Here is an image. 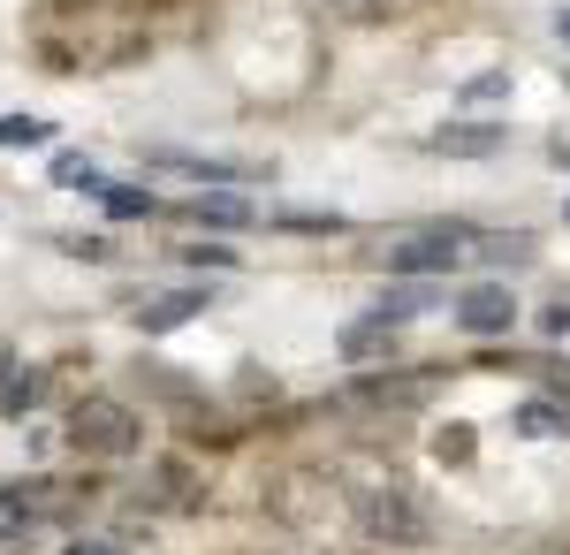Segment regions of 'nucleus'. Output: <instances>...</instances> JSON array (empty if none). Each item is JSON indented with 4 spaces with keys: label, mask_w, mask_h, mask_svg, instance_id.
Listing matches in <instances>:
<instances>
[{
    "label": "nucleus",
    "mask_w": 570,
    "mask_h": 555,
    "mask_svg": "<svg viewBox=\"0 0 570 555\" xmlns=\"http://www.w3.org/2000/svg\"><path fill=\"white\" fill-rule=\"evenodd\" d=\"M434 304H441V282H426V274H395V290L373 304V312H381L389 328H403V320H419V312H434Z\"/></svg>",
    "instance_id": "5"
},
{
    "label": "nucleus",
    "mask_w": 570,
    "mask_h": 555,
    "mask_svg": "<svg viewBox=\"0 0 570 555\" xmlns=\"http://www.w3.org/2000/svg\"><path fill=\"white\" fill-rule=\"evenodd\" d=\"M456 328H464V335H510V328H518V298H510L502 282H472V290L456 298Z\"/></svg>",
    "instance_id": "4"
},
{
    "label": "nucleus",
    "mask_w": 570,
    "mask_h": 555,
    "mask_svg": "<svg viewBox=\"0 0 570 555\" xmlns=\"http://www.w3.org/2000/svg\"><path fill=\"white\" fill-rule=\"evenodd\" d=\"M145 168L160 175H190V183H252L259 168H244V160H198V153H153Z\"/></svg>",
    "instance_id": "6"
},
{
    "label": "nucleus",
    "mask_w": 570,
    "mask_h": 555,
    "mask_svg": "<svg viewBox=\"0 0 570 555\" xmlns=\"http://www.w3.org/2000/svg\"><path fill=\"white\" fill-rule=\"evenodd\" d=\"M548 335H570V304H548V320H540Z\"/></svg>",
    "instance_id": "18"
},
{
    "label": "nucleus",
    "mask_w": 570,
    "mask_h": 555,
    "mask_svg": "<svg viewBox=\"0 0 570 555\" xmlns=\"http://www.w3.org/2000/svg\"><path fill=\"white\" fill-rule=\"evenodd\" d=\"M53 183H69V191H91V198L107 191V175L91 168V160H77V153H61V160H53Z\"/></svg>",
    "instance_id": "13"
},
{
    "label": "nucleus",
    "mask_w": 570,
    "mask_h": 555,
    "mask_svg": "<svg viewBox=\"0 0 570 555\" xmlns=\"http://www.w3.org/2000/svg\"><path fill=\"white\" fill-rule=\"evenodd\" d=\"M198 312H206V290H168V298H145V304H137V328H145V335H168V328L198 320Z\"/></svg>",
    "instance_id": "7"
},
{
    "label": "nucleus",
    "mask_w": 570,
    "mask_h": 555,
    "mask_svg": "<svg viewBox=\"0 0 570 555\" xmlns=\"http://www.w3.org/2000/svg\"><path fill=\"white\" fill-rule=\"evenodd\" d=\"M389 342H395V328L381 320V312H365V320H351V328H343V358H351V366H365V358H381Z\"/></svg>",
    "instance_id": "10"
},
{
    "label": "nucleus",
    "mask_w": 570,
    "mask_h": 555,
    "mask_svg": "<svg viewBox=\"0 0 570 555\" xmlns=\"http://www.w3.org/2000/svg\"><path fill=\"white\" fill-rule=\"evenodd\" d=\"M563 39H570V16H563Z\"/></svg>",
    "instance_id": "21"
},
{
    "label": "nucleus",
    "mask_w": 570,
    "mask_h": 555,
    "mask_svg": "<svg viewBox=\"0 0 570 555\" xmlns=\"http://www.w3.org/2000/svg\"><path fill=\"white\" fill-rule=\"evenodd\" d=\"M183 214L206 221V228H244V221H259V206H252V198H236V191H198Z\"/></svg>",
    "instance_id": "9"
},
{
    "label": "nucleus",
    "mask_w": 570,
    "mask_h": 555,
    "mask_svg": "<svg viewBox=\"0 0 570 555\" xmlns=\"http://www.w3.org/2000/svg\"><path fill=\"white\" fill-rule=\"evenodd\" d=\"M357 517H365V533H373V541H395V548H419V541L434 533V525H426V510H419L403 487H381V495H365V503H357Z\"/></svg>",
    "instance_id": "2"
},
{
    "label": "nucleus",
    "mask_w": 570,
    "mask_h": 555,
    "mask_svg": "<svg viewBox=\"0 0 570 555\" xmlns=\"http://www.w3.org/2000/svg\"><path fill=\"white\" fill-rule=\"evenodd\" d=\"M99 206H107L115 221H153V214H160V198H153V191H137V183H107V191H99Z\"/></svg>",
    "instance_id": "11"
},
{
    "label": "nucleus",
    "mask_w": 570,
    "mask_h": 555,
    "mask_svg": "<svg viewBox=\"0 0 570 555\" xmlns=\"http://www.w3.org/2000/svg\"><path fill=\"white\" fill-rule=\"evenodd\" d=\"M16 517H23V495H16V487H0V525H16Z\"/></svg>",
    "instance_id": "17"
},
{
    "label": "nucleus",
    "mask_w": 570,
    "mask_h": 555,
    "mask_svg": "<svg viewBox=\"0 0 570 555\" xmlns=\"http://www.w3.org/2000/svg\"><path fill=\"white\" fill-rule=\"evenodd\" d=\"M183 259H190V266H236V252H220V244H190Z\"/></svg>",
    "instance_id": "16"
},
{
    "label": "nucleus",
    "mask_w": 570,
    "mask_h": 555,
    "mask_svg": "<svg viewBox=\"0 0 570 555\" xmlns=\"http://www.w3.org/2000/svg\"><path fill=\"white\" fill-rule=\"evenodd\" d=\"M464 244H472V228H426V236H403L389 252V274H449L456 259H464Z\"/></svg>",
    "instance_id": "3"
},
{
    "label": "nucleus",
    "mask_w": 570,
    "mask_h": 555,
    "mask_svg": "<svg viewBox=\"0 0 570 555\" xmlns=\"http://www.w3.org/2000/svg\"><path fill=\"white\" fill-rule=\"evenodd\" d=\"M46 137H53V129H46L39 115H8V123H0V145H46Z\"/></svg>",
    "instance_id": "14"
},
{
    "label": "nucleus",
    "mask_w": 570,
    "mask_h": 555,
    "mask_svg": "<svg viewBox=\"0 0 570 555\" xmlns=\"http://www.w3.org/2000/svg\"><path fill=\"white\" fill-rule=\"evenodd\" d=\"M556 160H563V168H570V145H556Z\"/></svg>",
    "instance_id": "20"
},
{
    "label": "nucleus",
    "mask_w": 570,
    "mask_h": 555,
    "mask_svg": "<svg viewBox=\"0 0 570 555\" xmlns=\"http://www.w3.org/2000/svg\"><path fill=\"white\" fill-rule=\"evenodd\" d=\"M502 91H510V77L494 69V77H472V85H464V99H502Z\"/></svg>",
    "instance_id": "15"
},
{
    "label": "nucleus",
    "mask_w": 570,
    "mask_h": 555,
    "mask_svg": "<svg viewBox=\"0 0 570 555\" xmlns=\"http://www.w3.org/2000/svg\"><path fill=\"white\" fill-rule=\"evenodd\" d=\"M518 434H532V441H556V434H570V411L563 403H518Z\"/></svg>",
    "instance_id": "12"
},
{
    "label": "nucleus",
    "mask_w": 570,
    "mask_h": 555,
    "mask_svg": "<svg viewBox=\"0 0 570 555\" xmlns=\"http://www.w3.org/2000/svg\"><path fill=\"white\" fill-rule=\"evenodd\" d=\"M69 555H130V548H115V541H77Z\"/></svg>",
    "instance_id": "19"
},
{
    "label": "nucleus",
    "mask_w": 570,
    "mask_h": 555,
    "mask_svg": "<svg viewBox=\"0 0 570 555\" xmlns=\"http://www.w3.org/2000/svg\"><path fill=\"white\" fill-rule=\"evenodd\" d=\"M434 153H449V160H487V153H502V129L494 123H449L426 137Z\"/></svg>",
    "instance_id": "8"
},
{
    "label": "nucleus",
    "mask_w": 570,
    "mask_h": 555,
    "mask_svg": "<svg viewBox=\"0 0 570 555\" xmlns=\"http://www.w3.org/2000/svg\"><path fill=\"white\" fill-rule=\"evenodd\" d=\"M69 441H77L85 457H130V449H137L130 403H115V396H85L77 419H69Z\"/></svg>",
    "instance_id": "1"
}]
</instances>
